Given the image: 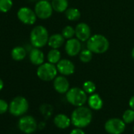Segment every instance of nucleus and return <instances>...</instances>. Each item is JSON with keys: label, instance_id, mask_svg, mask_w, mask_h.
Instances as JSON below:
<instances>
[{"label": "nucleus", "instance_id": "nucleus-1", "mask_svg": "<svg viewBox=\"0 0 134 134\" xmlns=\"http://www.w3.org/2000/svg\"><path fill=\"white\" fill-rule=\"evenodd\" d=\"M71 123L77 128L88 126L92 120V113L88 107H77L71 114Z\"/></svg>", "mask_w": 134, "mask_h": 134}, {"label": "nucleus", "instance_id": "nucleus-2", "mask_svg": "<svg viewBox=\"0 0 134 134\" xmlns=\"http://www.w3.org/2000/svg\"><path fill=\"white\" fill-rule=\"evenodd\" d=\"M110 47L108 39L101 34H96L92 36L87 41V48L89 49L93 54H104Z\"/></svg>", "mask_w": 134, "mask_h": 134}, {"label": "nucleus", "instance_id": "nucleus-3", "mask_svg": "<svg viewBox=\"0 0 134 134\" xmlns=\"http://www.w3.org/2000/svg\"><path fill=\"white\" fill-rule=\"evenodd\" d=\"M30 43L33 47L42 48L48 43L49 33L47 29L43 25L35 26L29 36Z\"/></svg>", "mask_w": 134, "mask_h": 134}, {"label": "nucleus", "instance_id": "nucleus-4", "mask_svg": "<svg viewBox=\"0 0 134 134\" xmlns=\"http://www.w3.org/2000/svg\"><path fill=\"white\" fill-rule=\"evenodd\" d=\"M66 99L70 104L74 107H81L84 106L85 103L88 101L87 93L83 90V88H71L66 93Z\"/></svg>", "mask_w": 134, "mask_h": 134}, {"label": "nucleus", "instance_id": "nucleus-5", "mask_svg": "<svg viewBox=\"0 0 134 134\" xmlns=\"http://www.w3.org/2000/svg\"><path fill=\"white\" fill-rule=\"evenodd\" d=\"M58 69L54 64L50 62H43L38 66L36 70L37 77L43 81H51L57 77Z\"/></svg>", "mask_w": 134, "mask_h": 134}, {"label": "nucleus", "instance_id": "nucleus-6", "mask_svg": "<svg viewBox=\"0 0 134 134\" xmlns=\"http://www.w3.org/2000/svg\"><path fill=\"white\" fill-rule=\"evenodd\" d=\"M29 107V104L27 99L19 96H16L11 100L10 103L9 104V111L12 115L19 117L25 114L28 111Z\"/></svg>", "mask_w": 134, "mask_h": 134}, {"label": "nucleus", "instance_id": "nucleus-7", "mask_svg": "<svg viewBox=\"0 0 134 134\" xmlns=\"http://www.w3.org/2000/svg\"><path fill=\"white\" fill-rule=\"evenodd\" d=\"M53 10L51 3L47 0H39L36 2L34 8V11L37 18L42 20L50 18L53 14Z\"/></svg>", "mask_w": 134, "mask_h": 134}, {"label": "nucleus", "instance_id": "nucleus-8", "mask_svg": "<svg viewBox=\"0 0 134 134\" xmlns=\"http://www.w3.org/2000/svg\"><path fill=\"white\" fill-rule=\"evenodd\" d=\"M17 17L21 23L27 25H34L37 19L35 11L27 7H21L17 13Z\"/></svg>", "mask_w": 134, "mask_h": 134}, {"label": "nucleus", "instance_id": "nucleus-9", "mask_svg": "<svg viewBox=\"0 0 134 134\" xmlns=\"http://www.w3.org/2000/svg\"><path fill=\"white\" fill-rule=\"evenodd\" d=\"M18 128L22 132L25 134H31L36 130L37 122L31 115L23 116L18 121Z\"/></svg>", "mask_w": 134, "mask_h": 134}, {"label": "nucleus", "instance_id": "nucleus-10", "mask_svg": "<svg viewBox=\"0 0 134 134\" xmlns=\"http://www.w3.org/2000/svg\"><path fill=\"white\" fill-rule=\"evenodd\" d=\"M104 127L109 134H121L125 131V123L120 118H113L106 121Z\"/></svg>", "mask_w": 134, "mask_h": 134}, {"label": "nucleus", "instance_id": "nucleus-11", "mask_svg": "<svg viewBox=\"0 0 134 134\" xmlns=\"http://www.w3.org/2000/svg\"><path fill=\"white\" fill-rule=\"evenodd\" d=\"M82 50L81 41L77 38H71L67 40L65 44V51L66 54L70 57L77 56Z\"/></svg>", "mask_w": 134, "mask_h": 134}, {"label": "nucleus", "instance_id": "nucleus-12", "mask_svg": "<svg viewBox=\"0 0 134 134\" xmlns=\"http://www.w3.org/2000/svg\"><path fill=\"white\" fill-rule=\"evenodd\" d=\"M58 72L63 76H70L75 72V65L74 62L69 59H61L57 64Z\"/></svg>", "mask_w": 134, "mask_h": 134}, {"label": "nucleus", "instance_id": "nucleus-13", "mask_svg": "<svg viewBox=\"0 0 134 134\" xmlns=\"http://www.w3.org/2000/svg\"><path fill=\"white\" fill-rule=\"evenodd\" d=\"M75 36L81 42H87L91 36V29L86 23L81 22L77 25L75 28Z\"/></svg>", "mask_w": 134, "mask_h": 134}, {"label": "nucleus", "instance_id": "nucleus-14", "mask_svg": "<svg viewBox=\"0 0 134 134\" xmlns=\"http://www.w3.org/2000/svg\"><path fill=\"white\" fill-rule=\"evenodd\" d=\"M53 86L57 92L60 94H64L66 93L70 89V82L68 79L63 75L57 76L54 79Z\"/></svg>", "mask_w": 134, "mask_h": 134}, {"label": "nucleus", "instance_id": "nucleus-15", "mask_svg": "<svg viewBox=\"0 0 134 134\" xmlns=\"http://www.w3.org/2000/svg\"><path fill=\"white\" fill-rule=\"evenodd\" d=\"M29 57L31 63L37 66L43 64L45 59L43 52L40 50V48H37V47H33L30 51Z\"/></svg>", "mask_w": 134, "mask_h": 134}, {"label": "nucleus", "instance_id": "nucleus-16", "mask_svg": "<svg viewBox=\"0 0 134 134\" xmlns=\"http://www.w3.org/2000/svg\"><path fill=\"white\" fill-rule=\"evenodd\" d=\"M65 39L62 34L55 33L49 36L47 44L50 47L53 49H58L61 47H62V45L65 43Z\"/></svg>", "mask_w": 134, "mask_h": 134}, {"label": "nucleus", "instance_id": "nucleus-17", "mask_svg": "<svg viewBox=\"0 0 134 134\" xmlns=\"http://www.w3.org/2000/svg\"><path fill=\"white\" fill-rule=\"evenodd\" d=\"M54 123L59 129H66L70 125L71 119L64 114H58L54 117Z\"/></svg>", "mask_w": 134, "mask_h": 134}, {"label": "nucleus", "instance_id": "nucleus-18", "mask_svg": "<svg viewBox=\"0 0 134 134\" xmlns=\"http://www.w3.org/2000/svg\"><path fill=\"white\" fill-rule=\"evenodd\" d=\"M88 103L91 109L95 110H99L103 107V102L102 98L99 94L93 93L88 98Z\"/></svg>", "mask_w": 134, "mask_h": 134}, {"label": "nucleus", "instance_id": "nucleus-19", "mask_svg": "<svg viewBox=\"0 0 134 134\" xmlns=\"http://www.w3.org/2000/svg\"><path fill=\"white\" fill-rule=\"evenodd\" d=\"M11 57L15 61H22L25 58L27 55V51L25 47L21 46H17L14 47L10 52Z\"/></svg>", "mask_w": 134, "mask_h": 134}, {"label": "nucleus", "instance_id": "nucleus-20", "mask_svg": "<svg viewBox=\"0 0 134 134\" xmlns=\"http://www.w3.org/2000/svg\"><path fill=\"white\" fill-rule=\"evenodd\" d=\"M51 6L53 10L58 13H63L69 7L68 0H52Z\"/></svg>", "mask_w": 134, "mask_h": 134}, {"label": "nucleus", "instance_id": "nucleus-21", "mask_svg": "<svg viewBox=\"0 0 134 134\" xmlns=\"http://www.w3.org/2000/svg\"><path fill=\"white\" fill-rule=\"evenodd\" d=\"M65 18L70 21H78L81 17V11L78 9L74 8V7H71V8L67 9L65 11Z\"/></svg>", "mask_w": 134, "mask_h": 134}, {"label": "nucleus", "instance_id": "nucleus-22", "mask_svg": "<svg viewBox=\"0 0 134 134\" xmlns=\"http://www.w3.org/2000/svg\"><path fill=\"white\" fill-rule=\"evenodd\" d=\"M62 58V54L61 52L58 51V49H53L51 48V50H50L47 53V59L48 61V62L52 63L56 65Z\"/></svg>", "mask_w": 134, "mask_h": 134}, {"label": "nucleus", "instance_id": "nucleus-23", "mask_svg": "<svg viewBox=\"0 0 134 134\" xmlns=\"http://www.w3.org/2000/svg\"><path fill=\"white\" fill-rule=\"evenodd\" d=\"M93 57V53L89 50V49H84L81 50V51L79 54V58L81 62L84 63H88L89 62Z\"/></svg>", "mask_w": 134, "mask_h": 134}, {"label": "nucleus", "instance_id": "nucleus-24", "mask_svg": "<svg viewBox=\"0 0 134 134\" xmlns=\"http://www.w3.org/2000/svg\"><path fill=\"white\" fill-rule=\"evenodd\" d=\"M62 35L66 40L74 38V36H75V29L70 25H66L65 27L63 28L62 31Z\"/></svg>", "mask_w": 134, "mask_h": 134}, {"label": "nucleus", "instance_id": "nucleus-25", "mask_svg": "<svg viewBox=\"0 0 134 134\" xmlns=\"http://www.w3.org/2000/svg\"><path fill=\"white\" fill-rule=\"evenodd\" d=\"M82 88L87 94L91 95V94H93L96 92V84L93 81H86L84 82V84L82 85Z\"/></svg>", "mask_w": 134, "mask_h": 134}, {"label": "nucleus", "instance_id": "nucleus-26", "mask_svg": "<svg viewBox=\"0 0 134 134\" xmlns=\"http://www.w3.org/2000/svg\"><path fill=\"white\" fill-rule=\"evenodd\" d=\"M13 7V0H0V12L7 13Z\"/></svg>", "mask_w": 134, "mask_h": 134}, {"label": "nucleus", "instance_id": "nucleus-27", "mask_svg": "<svg viewBox=\"0 0 134 134\" xmlns=\"http://www.w3.org/2000/svg\"><path fill=\"white\" fill-rule=\"evenodd\" d=\"M122 120L125 124H130L134 121V110L132 109L126 110L122 115Z\"/></svg>", "mask_w": 134, "mask_h": 134}, {"label": "nucleus", "instance_id": "nucleus-28", "mask_svg": "<svg viewBox=\"0 0 134 134\" xmlns=\"http://www.w3.org/2000/svg\"><path fill=\"white\" fill-rule=\"evenodd\" d=\"M9 110V104L4 99H0V114H5Z\"/></svg>", "mask_w": 134, "mask_h": 134}, {"label": "nucleus", "instance_id": "nucleus-29", "mask_svg": "<svg viewBox=\"0 0 134 134\" xmlns=\"http://www.w3.org/2000/svg\"><path fill=\"white\" fill-rule=\"evenodd\" d=\"M70 134H85V132L82 129H81V128H77L73 129Z\"/></svg>", "mask_w": 134, "mask_h": 134}, {"label": "nucleus", "instance_id": "nucleus-30", "mask_svg": "<svg viewBox=\"0 0 134 134\" xmlns=\"http://www.w3.org/2000/svg\"><path fill=\"white\" fill-rule=\"evenodd\" d=\"M129 105L130 108L134 110V96L130 98L129 102Z\"/></svg>", "mask_w": 134, "mask_h": 134}, {"label": "nucleus", "instance_id": "nucleus-31", "mask_svg": "<svg viewBox=\"0 0 134 134\" xmlns=\"http://www.w3.org/2000/svg\"><path fill=\"white\" fill-rule=\"evenodd\" d=\"M3 87H4V82H3V81L1 78H0V91L3 90Z\"/></svg>", "mask_w": 134, "mask_h": 134}, {"label": "nucleus", "instance_id": "nucleus-32", "mask_svg": "<svg viewBox=\"0 0 134 134\" xmlns=\"http://www.w3.org/2000/svg\"><path fill=\"white\" fill-rule=\"evenodd\" d=\"M131 55H132V58L134 59V47L132 48V52H131Z\"/></svg>", "mask_w": 134, "mask_h": 134}, {"label": "nucleus", "instance_id": "nucleus-33", "mask_svg": "<svg viewBox=\"0 0 134 134\" xmlns=\"http://www.w3.org/2000/svg\"><path fill=\"white\" fill-rule=\"evenodd\" d=\"M30 2H36V1H39V0H29Z\"/></svg>", "mask_w": 134, "mask_h": 134}, {"label": "nucleus", "instance_id": "nucleus-34", "mask_svg": "<svg viewBox=\"0 0 134 134\" xmlns=\"http://www.w3.org/2000/svg\"><path fill=\"white\" fill-rule=\"evenodd\" d=\"M47 1H52V0H47Z\"/></svg>", "mask_w": 134, "mask_h": 134}, {"label": "nucleus", "instance_id": "nucleus-35", "mask_svg": "<svg viewBox=\"0 0 134 134\" xmlns=\"http://www.w3.org/2000/svg\"><path fill=\"white\" fill-rule=\"evenodd\" d=\"M133 132H134V126H133Z\"/></svg>", "mask_w": 134, "mask_h": 134}]
</instances>
